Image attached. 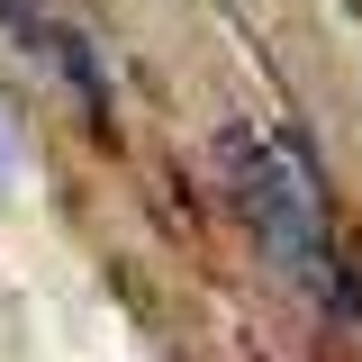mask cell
Returning <instances> with one entry per match:
<instances>
[{"mask_svg": "<svg viewBox=\"0 0 362 362\" xmlns=\"http://www.w3.org/2000/svg\"><path fill=\"white\" fill-rule=\"evenodd\" d=\"M0 28L18 37V54H37V64H45L64 90H82V100H109V64H100L90 28L73 18V0H0Z\"/></svg>", "mask_w": 362, "mask_h": 362, "instance_id": "2", "label": "cell"}, {"mask_svg": "<svg viewBox=\"0 0 362 362\" xmlns=\"http://www.w3.org/2000/svg\"><path fill=\"white\" fill-rule=\"evenodd\" d=\"M0 181H9V136H0Z\"/></svg>", "mask_w": 362, "mask_h": 362, "instance_id": "3", "label": "cell"}, {"mask_svg": "<svg viewBox=\"0 0 362 362\" xmlns=\"http://www.w3.org/2000/svg\"><path fill=\"white\" fill-rule=\"evenodd\" d=\"M218 181H226V199H235V218H245V235H254L299 290L344 299L326 190H317V173L299 163V145H281V136H263V127H226L218 136Z\"/></svg>", "mask_w": 362, "mask_h": 362, "instance_id": "1", "label": "cell"}]
</instances>
